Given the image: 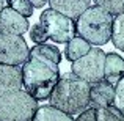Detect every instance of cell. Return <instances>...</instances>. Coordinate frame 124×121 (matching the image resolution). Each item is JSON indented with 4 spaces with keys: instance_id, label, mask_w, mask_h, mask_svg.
Wrapping results in <instances>:
<instances>
[{
    "instance_id": "obj_4",
    "label": "cell",
    "mask_w": 124,
    "mask_h": 121,
    "mask_svg": "<svg viewBox=\"0 0 124 121\" xmlns=\"http://www.w3.org/2000/svg\"><path fill=\"white\" fill-rule=\"evenodd\" d=\"M38 110V101L24 90L0 94V121H30Z\"/></svg>"
},
{
    "instance_id": "obj_17",
    "label": "cell",
    "mask_w": 124,
    "mask_h": 121,
    "mask_svg": "<svg viewBox=\"0 0 124 121\" xmlns=\"http://www.w3.org/2000/svg\"><path fill=\"white\" fill-rule=\"evenodd\" d=\"M96 5H99L101 8H104L105 11H108L110 14L119 16L124 13V0H94Z\"/></svg>"
},
{
    "instance_id": "obj_13",
    "label": "cell",
    "mask_w": 124,
    "mask_h": 121,
    "mask_svg": "<svg viewBox=\"0 0 124 121\" xmlns=\"http://www.w3.org/2000/svg\"><path fill=\"white\" fill-rule=\"evenodd\" d=\"M124 77V58L118 54H105V69H104V80L116 85Z\"/></svg>"
},
{
    "instance_id": "obj_22",
    "label": "cell",
    "mask_w": 124,
    "mask_h": 121,
    "mask_svg": "<svg viewBox=\"0 0 124 121\" xmlns=\"http://www.w3.org/2000/svg\"><path fill=\"white\" fill-rule=\"evenodd\" d=\"M2 9H3V0H0V16H2Z\"/></svg>"
},
{
    "instance_id": "obj_7",
    "label": "cell",
    "mask_w": 124,
    "mask_h": 121,
    "mask_svg": "<svg viewBox=\"0 0 124 121\" xmlns=\"http://www.w3.org/2000/svg\"><path fill=\"white\" fill-rule=\"evenodd\" d=\"M30 49L22 35L0 33V63L22 65L28 58Z\"/></svg>"
},
{
    "instance_id": "obj_2",
    "label": "cell",
    "mask_w": 124,
    "mask_h": 121,
    "mask_svg": "<svg viewBox=\"0 0 124 121\" xmlns=\"http://www.w3.org/2000/svg\"><path fill=\"white\" fill-rule=\"evenodd\" d=\"M90 90L91 83L77 77L74 73H66L57 82L49 101L50 105L69 115L82 113L90 107Z\"/></svg>"
},
{
    "instance_id": "obj_21",
    "label": "cell",
    "mask_w": 124,
    "mask_h": 121,
    "mask_svg": "<svg viewBox=\"0 0 124 121\" xmlns=\"http://www.w3.org/2000/svg\"><path fill=\"white\" fill-rule=\"evenodd\" d=\"M28 2L33 5V8H42V6H44L49 0H28Z\"/></svg>"
},
{
    "instance_id": "obj_3",
    "label": "cell",
    "mask_w": 124,
    "mask_h": 121,
    "mask_svg": "<svg viewBox=\"0 0 124 121\" xmlns=\"http://www.w3.org/2000/svg\"><path fill=\"white\" fill-rule=\"evenodd\" d=\"M113 14L99 5L88 6L77 17L76 32L80 38L94 46H104L112 40Z\"/></svg>"
},
{
    "instance_id": "obj_10",
    "label": "cell",
    "mask_w": 124,
    "mask_h": 121,
    "mask_svg": "<svg viewBox=\"0 0 124 121\" xmlns=\"http://www.w3.org/2000/svg\"><path fill=\"white\" fill-rule=\"evenodd\" d=\"M22 87V69L17 65L0 63V94L8 91L21 90Z\"/></svg>"
},
{
    "instance_id": "obj_6",
    "label": "cell",
    "mask_w": 124,
    "mask_h": 121,
    "mask_svg": "<svg viewBox=\"0 0 124 121\" xmlns=\"http://www.w3.org/2000/svg\"><path fill=\"white\" fill-rule=\"evenodd\" d=\"M105 69V54L99 47L90 49L88 54L72 61V73L88 83H96L104 79Z\"/></svg>"
},
{
    "instance_id": "obj_12",
    "label": "cell",
    "mask_w": 124,
    "mask_h": 121,
    "mask_svg": "<svg viewBox=\"0 0 124 121\" xmlns=\"http://www.w3.org/2000/svg\"><path fill=\"white\" fill-rule=\"evenodd\" d=\"M76 121H124V116L115 107H88Z\"/></svg>"
},
{
    "instance_id": "obj_16",
    "label": "cell",
    "mask_w": 124,
    "mask_h": 121,
    "mask_svg": "<svg viewBox=\"0 0 124 121\" xmlns=\"http://www.w3.org/2000/svg\"><path fill=\"white\" fill-rule=\"evenodd\" d=\"M112 41L118 50L124 52V13L113 19V30H112Z\"/></svg>"
},
{
    "instance_id": "obj_9",
    "label": "cell",
    "mask_w": 124,
    "mask_h": 121,
    "mask_svg": "<svg viewBox=\"0 0 124 121\" xmlns=\"http://www.w3.org/2000/svg\"><path fill=\"white\" fill-rule=\"evenodd\" d=\"M115 99V85L107 80H99L91 83L90 90V105L91 107H110Z\"/></svg>"
},
{
    "instance_id": "obj_1",
    "label": "cell",
    "mask_w": 124,
    "mask_h": 121,
    "mask_svg": "<svg viewBox=\"0 0 124 121\" xmlns=\"http://www.w3.org/2000/svg\"><path fill=\"white\" fill-rule=\"evenodd\" d=\"M61 52L50 44H35L28 58L22 63V85L36 101L49 99L57 82L60 80Z\"/></svg>"
},
{
    "instance_id": "obj_19",
    "label": "cell",
    "mask_w": 124,
    "mask_h": 121,
    "mask_svg": "<svg viewBox=\"0 0 124 121\" xmlns=\"http://www.w3.org/2000/svg\"><path fill=\"white\" fill-rule=\"evenodd\" d=\"M113 107L124 116V77L115 85V99H113Z\"/></svg>"
},
{
    "instance_id": "obj_5",
    "label": "cell",
    "mask_w": 124,
    "mask_h": 121,
    "mask_svg": "<svg viewBox=\"0 0 124 121\" xmlns=\"http://www.w3.org/2000/svg\"><path fill=\"white\" fill-rule=\"evenodd\" d=\"M39 24L44 27L47 38L57 44L68 42L76 36V22L52 8L41 13Z\"/></svg>"
},
{
    "instance_id": "obj_11",
    "label": "cell",
    "mask_w": 124,
    "mask_h": 121,
    "mask_svg": "<svg viewBox=\"0 0 124 121\" xmlns=\"http://www.w3.org/2000/svg\"><path fill=\"white\" fill-rule=\"evenodd\" d=\"M91 0H49L50 8L69 19H77L85 9L90 6Z\"/></svg>"
},
{
    "instance_id": "obj_8",
    "label": "cell",
    "mask_w": 124,
    "mask_h": 121,
    "mask_svg": "<svg viewBox=\"0 0 124 121\" xmlns=\"http://www.w3.org/2000/svg\"><path fill=\"white\" fill-rule=\"evenodd\" d=\"M28 21L25 16L6 6L2 9L0 16V33H11V35H24L28 30Z\"/></svg>"
},
{
    "instance_id": "obj_20",
    "label": "cell",
    "mask_w": 124,
    "mask_h": 121,
    "mask_svg": "<svg viewBox=\"0 0 124 121\" xmlns=\"http://www.w3.org/2000/svg\"><path fill=\"white\" fill-rule=\"evenodd\" d=\"M30 38L35 44H44V42L49 40L47 33H46L44 27H42L41 24H35L33 27L30 28Z\"/></svg>"
},
{
    "instance_id": "obj_14",
    "label": "cell",
    "mask_w": 124,
    "mask_h": 121,
    "mask_svg": "<svg viewBox=\"0 0 124 121\" xmlns=\"http://www.w3.org/2000/svg\"><path fill=\"white\" fill-rule=\"evenodd\" d=\"M30 121H74V118L54 105H41Z\"/></svg>"
},
{
    "instance_id": "obj_15",
    "label": "cell",
    "mask_w": 124,
    "mask_h": 121,
    "mask_svg": "<svg viewBox=\"0 0 124 121\" xmlns=\"http://www.w3.org/2000/svg\"><path fill=\"white\" fill-rule=\"evenodd\" d=\"M90 42L85 41L80 36H74L71 41L66 42V47H64V58L69 61H76L80 57H83L85 54H88L90 50Z\"/></svg>"
},
{
    "instance_id": "obj_18",
    "label": "cell",
    "mask_w": 124,
    "mask_h": 121,
    "mask_svg": "<svg viewBox=\"0 0 124 121\" xmlns=\"http://www.w3.org/2000/svg\"><path fill=\"white\" fill-rule=\"evenodd\" d=\"M8 2V6H11L13 9H16L17 13H21L25 17H30L33 14V5H31L28 0H6Z\"/></svg>"
}]
</instances>
